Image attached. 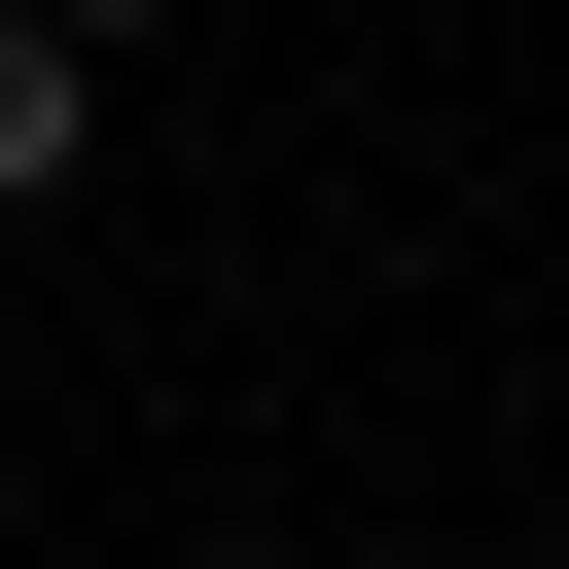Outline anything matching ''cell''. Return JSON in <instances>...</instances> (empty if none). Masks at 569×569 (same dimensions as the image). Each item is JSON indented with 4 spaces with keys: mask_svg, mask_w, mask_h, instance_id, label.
Instances as JSON below:
<instances>
[{
    "mask_svg": "<svg viewBox=\"0 0 569 569\" xmlns=\"http://www.w3.org/2000/svg\"><path fill=\"white\" fill-rule=\"evenodd\" d=\"M71 142H107V71H71V36L0 0V213H71Z\"/></svg>",
    "mask_w": 569,
    "mask_h": 569,
    "instance_id": "obj_1",
    "label": "cell"
},
{
    "mask_svg": "<svg viewBox=\"0 0 569 569\" xmlns=\"http://www.w3.org/2000/svg\"><path fill=\"white\" fill-rule=\"evenodd\" d=\"M36 36H71V71H107V36H178V0H36Z\"/></svg>",
    "mask_w": 569,
    "mask_h": 569,
    "instance_id": "obj_2",
    "label": "cell"
}]
</instances>
